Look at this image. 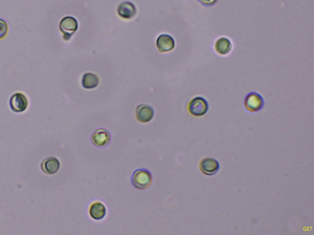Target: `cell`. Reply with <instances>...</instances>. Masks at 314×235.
<instances>
[{
	"instance_id": "10",
	"label": "cell",
	"mask_w": 314,
	"mask_h": 235,
	"mask_svg": "<svg viewBox=\"0 0 314 235\" xmlns=\"http://www.w3.org/2000/svg\"><path fill=\"white\" fill-rule=\"evenodd\" d=\"M233 44L230 39L226 37H221L215 41L214 49L218 55L225 56L231 52Z\"/></svg>"
},
{
	"instance_id": "2",
	"label": "cell",
	"mask_w": 314,
	"mask_h": 235,
	"mask_svg": "<svg viewBox=\"0 0 314 235\" xmlns=\"http://www.w3.org/2000/svg\"><path fill=\"white\" fill-rule=\"evenodd\" d=\"M208 101L201 96L194 97L188 105V111L196 117H203L208 112Z\"/></svg>"
},
{
	"instance_id": "4",
	"label": "cell",
	"mask_w": 314,
	"mask_h": 235,
	"mask_svg": "<svg viewBox=\"0 0 314 235\" xmlns=\"http://www.w3.org/2000/svg\"><path fill=\"white\" fill-rule=\"evenodd\" d=\"M264 105V99L261 95L256 92H251L245 97L244 107L249 112H256L261 111Z\"/></svg>"
},
{
	"instance_id": "1",
	"label": "cell",
	"mask_w": 314,
	"mask_h": 235,
	"mask_svg": "<svg viewBox=\"0 0 314 235\" xmlns=\"http://www.w3.org/2000/svg\"><path fill=\"white\" fill-rule=\"evenodd\" d=\"M131 183L137 189L145 190L149 188L152 183L151 172L147 169H137L134 172L131 177Z\"/></svg>"
},
{
	"instance_id": "3",
	"label": "cell",
	"mask_w": 314,
	"mask_h": 235,
	"mask_svg": "<svg viewBox=\"0 0 314 235\" xmlns=\"http://www.w3.org/2000/svg\"><path fill=\"white\" fill-rule=\"evenodd\" d=\"M59 28L64 35L63 38L65 41H68L77 30L78 22L75 18L71 16L65 17L60 22Z\"/></svg>"
},
{
	"instance_id": "6",
	"label": "cell",
	"mask_w": 314,
	"mask_h": 235,
	"mask_svg": "<svg viewBox=\"0 0 314 235\" xmlns=\"http://www.w3.org/2000/svg\"><path fill=\"white\" fill-rule=\"evenodd\" d=\"M199 168L203 174L211 176L217 173L220 169V165L216 159L212 157H206L200 162Z\"/></svg>"
},
{
	"instance_id": "9",
	"label": "cell",
	"mask_w": 314,
	"mask_h": 235,
	"mask_svg": "<svg viewBox=\"0 0 314 235\" xmlns=\"http://www.w3.org/2000/svg\"><path fill=\"white\" fill-rule=\"evenodd\" d=\"M118 13L122 19H131L136 16V8L132 3L125 1L118 6Z\"/></svg>"
},
{
	"instance_id": "13",
	"label": "cell",
	"mask_w": 314,
	"mask_h": 235,
	"mask_svg": "<svg viewBox=\"0 0 314 235\" xmlns=\"http://www.w3.org/2000/svg\"><path fill=\"white\" fill-rule=\"evenodd\" d=\"M89 214L93 219L100 221L103 219L106 215V207L101 202H95L90 207Z\"/></svg>"
},
{
	"instance_id": "7",
	"label": "cell",
	"mask_w": 314,
	"mask_h": 235,
	"mask_svg": "<svg viewBox=\"0 0 314 235\" xmlns=\"http://www.w3.org/2000/svg\"><path fill=\"white\" fill-rule=\"evenodd\" d=\"M137 120L140 123H147L154 117V111L151 106L147 104H141L137 107L136 111Z\"/></svg>"
},
{
	"instance_id": "5",
	"label": "cell",
	"mask_w": 314,
	"mask_h": 235,
	"mask_svg": "<svg viewBox=\"0 0 314 235\" xmlns=\"http://www.w3.org/2000/svg\"><path fill=\"white\" fill-rule=\"evenodd\" d=\"M10 108L15 113H22L28 108V101L25 94L20 92L12 95L10 99Z\"/></svg>"
},
{
	"instance_id": "12",
	"label": "cell",
	"mask_w": 314,
	"mask_h": 235,
	"mask_svg": "<svg viewBox=\"0 0 314 235\" xmlns=\"http://www.w3.org/2000/svg\"><path fill=\"white\" fill-rule=\"evenodd\" d=\"M61 166L59 160L55 157H50L44 159L41 163V169L44 173L52 175L59 171Z\"/></svg>"
},
{
	"instance_id": "15",
	"label": "cell",
	"mask_w": 314,
	"mask_h": 235,
	"mask_svg": "<svg viewBox=\"0 0 314 235\" xmlns=\"http://www.w3.org/2000/svg\"><path fill=\"white\" fill-rule=\"evenodd\" d=\"M9 31L8 23L4 20L0 19V40L7 37Z\"/></svg>"
},
{
	"instance_id": "8",
	"label": "cell",
	"mask_w": 314,
	"mask_h": 235,
	"mask_svg": "<svg viewBox=\"0 0 314 235\" xmlns=\"http://www.w3.org/2000/svg\"><path fill=\"white\" fill-rule=\"evenodd\" d=\"M157 46L161 53L168 52L174 49L175 41L171 36L167 34H162L158 37Z\"/></svg>"
},
{
	"instance_id": "11",
	"label": "cell",
	"mask_w": 314,
	"mask_h": 235,
	"mask_svg": "<svg viewBox=\"0 0 314 235\" xmlns=\"http://www.w3.org/2000/svg\"><path fill=\"white\" fill-rule=\"evenodd\" d=\"M110 141V133L104 129L97 130L92 137L93 144L98 147H103L108 145Z\"/></svg>"
},
{
	"instance_id": "16",
	"label": "cell",
	"mask_w": 314,
	"mask_h": 235,
	"mask_svg": "<svg viewBox=\"0 0 314 235\" xmlns=\"http://www.w3.org/2000/svg\"><path fill=\"white\" fill-rule=\"evenodd\" d=\"M198 1L206 7H211L216 4L217 0H198Z\"/></svg>"
},
{
	"instance_id": "14",
	"label": "cell",
	"mask_w": 314,
	"mask_h": 235,
	"mask_svg": "<svg viewBox=\"0 0 314 235\" xmlns=\"http://www.w3.org/2000/svg\"><path fill=\"white\" fill-rule=\"evenodd\" d=\"M99 77L94 73H85L83 74L82 79V87L88 90L94 89L99 84Z\"/></svg>"
}]
</instances>
